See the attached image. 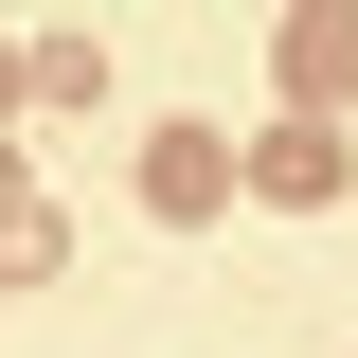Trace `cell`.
Segmentation results:
<instances>
[{
  "mask_svg": "<svg viewBox=\"0 0 358 358\" xmlns=\"http://www.w3.org/2000/svg\"><path fill=\"white\" fill-rule=\"evenodd\" d=\"M143 197H162V215H233V143L215 126H162L143 143Z\"/></svg>",
  "mask_w": 358,
  "mask_h": 358,
  "instance_id": "obj_1",
  "label": "cell"
},
{
  "mask_svg": "<svg viewBox=\"0 0 358 358\" xmlns=\"http://www.w3.org/2000/svg\"><path fill=\"white\" fill-rule=\"evenodd\" d=\"M287 90H305V108L358 90V0H287Z\"/></svg>",
  "mask_w": 358,
  "mask_h": 358,
  "instance_id": "obj_2",
  "label": "cell"
},
{
  "mask_svg": "<svg viewBox=\"0 0 358 358\" xmlns=\"http://www.w3.org/2000/svg\"><path fill=\"white\" fill-rule=\"evenodd\" d=\"M233 179H268V197H341V126H268V143H233Z\"/></svg>",
  "mask_w": 358,
  "mask_h": 358,
  "instance_id": "obj_3",
  "label": "cell"
},
{
  "mask_svg": "<svg viewBox=\"0 0 358 358\" xmlns=\"http://www.w3.org/2000/svg\"><path fill=\"white\" fill-rule=\"evenodd\" d=\"M18 90H54V108H90V90H108V36H36V54H18Z\"/></svg>",
  "mask_w": 358,
  "mask_h": 358,
  "instance_id": "obj_4",
  "label": "cell"
},
{
  "mask_svg": "<svg viewBox=\"0 0 358 358\" xmlns=\"http://www.w3.org/2000/svg\"><path fill=\"white\" fill-rule=\"evenodd\" d=\"M0 215H18V143H0Z\"/></svg>",
  "mask_w": 358,
  "mask_h": 358,
  "instance_id": "obj_5",
  "label": "cell"
},
{
  "mask_svg": "<svg viewBox=\"0 0 358 358\" xmlns=\"http://www.w3.org/2000/svg\"><path fill=\"white\" fill-rule=\"evenodd\" d=\"M0 108H18V36H0Z\"/></svg>",
  "mask_w": 358,
  "mask_h": 358,
  "instance_id": "obj_6",
  "label": "cell"
}]
</instances>
